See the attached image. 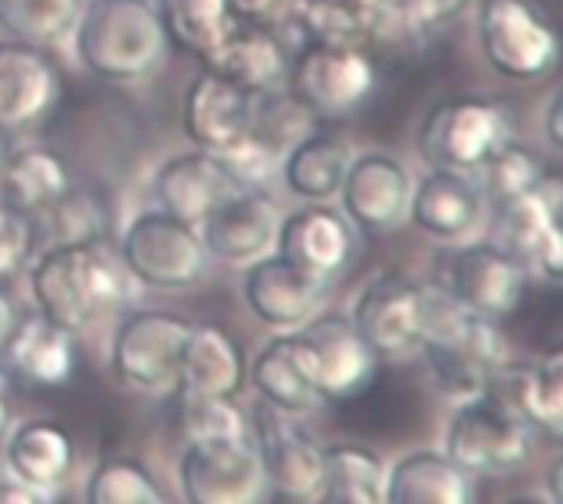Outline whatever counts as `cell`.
Here are the masks:
<instances>
[{
  "label": "cell",
  "instance_id": "obj_14",
  "mask_svg": "<svg viewBox=\"0 0 563 504\" xmlns=\"http://www.w3.org/2000/svg\"><path fill=\"white\" fill-rule=\"evenodd\" d=\"M561 182L551 172L541 182V188L492 205L495 208V241L505 244L528 267V274L544 284H561Z\"/></svg>",
  "mask_w": 563,
  "mask_h": 504
},
{
  "label": "cell",
  "instance_id": "obj_30",
  "mask_svg": "<svg viewBox=\"0 0 563 504\" xmlns=\"http://www.w3.org/2000/svg\"><path fill=\"white\" fill-rule=\"evenodd\" d=\"M244 386H247V357L241 343L214 324H191L181 347L178 390L238 399Z\"/></svg>",
  "mask_w": 563,
  "mask_h": 504
},
{
  "label": "cell",
  "instance_id": "obj_15",
  "mask_svg": "<svg viewBox=\"0 0 563 504\" xmlns=\"http://www.w3.org/2000/svg\"><path fill=\"white\" fill-rule=\"evenodd\" d=\"M412 182V172L393 152H353L336 191L340 211L360 234H393L406 224Z\"/></svg>",
  "mask_w": 563,
  "mask_h": 504
},
{
  "label": "cell",
  "instance_id": "obj_7",
  "mask_svg": "<svg viewBox=\"0 0 563 504\" xmlns=\"http://www.w3.org/2000/svg\"><path fill=\"white\" fill-rule=\"evenodd\" d=\"M534 449H538V432L492 393L459 403L452 409L445 426V446H442V452L475 479L518 475L521 469L531 465Z\"/></svg>",
  "mask_w": 563,
  "mask_h": 504
},
{
  "label": "cell",
  "instance_id": "obj_36",
  "mask_svg": "<svg viewBox=\"0 0 563 504\" xmlns=\"http://www.w3.org/2000/svg\"><path fill=\"white\" fill-rule=\"evenodd\" d=\"M168 40H178L195 56H208L238 23L231 0H152Z\"/></svg>",
  "mask_w": 563,
  "mask_h": 504
},
{
  "label": "cell",
  "instance_id": "obj_45",
  "mask_svg": "<svg viewBox=\"0 0 563 504\" xmlns=\"http://www.w3.org/2000/svg\"><path fill=\"white\" fill-rule=\"evenodd\" d=\"M544 135L551 142V149H561V92H551L548 96V106H544Z\"/></svg>",
  "mask_w": 563,
  "mask_h": 504
},
{
  "label": "cell",
  "instance_id": "obj_29",
  "mask_svg": "<svg viewBox=\"0 0 563 504\" xmlns=\"http://www.w3.org/2000/svg\"><path fill=\"white\" fill-rule=\"evenodd\" d=\"M475 498V475L442 449H412L386 465L383 504H472Z\"/></svg>",
  "mask_w": 563,
  "mask_h": 504
},
{
  "label": "cell",
  "instance_id": "obj_12",
  "mask_svg": "<svg viewBox=\"0 0 563 504\" xmlns=\"http://www.w3.org/2000/svg\"><path fill=\"white\" fill-rule=\"evenodd\" d=\"M251 442L261 459L264 492L274 502H320L323 482V446L303 429L297 416H287L267 403L247 409Z\"/></svg>",
  "mask_w": 563,
  "mask_h": 504
},
{
  "label": "cell",
  "instance_id": "obj_18",
  "mask_svg": "<svg viewBox=\"0 0 563 504\" xmlns=\"http://www.w3.org/2000/svg\"><path fill=\"white\" fill-rule=\"evenodd\" d=\"M300 337L307 340L313 370H317V386L323 403H343L360 396L373 376H376V353L366 347L360 330L353 327L350 314L343 310H320L313 314L303 327H297Z\"/></svg>",
  "mask_w": 563,
  "mask_h": 504
},
{
  "label": "cell",
  "instance_id": "obj_9",
  "mask_svg": "<svg viewBox=\"0 0 563 504\" xmlns=\"http://www.w3.org/2000/svg\"><path fill=\"white\" fill-rule=\"evenodd\" d=\"M376 86L379 69L366 46L303 36V46L290 56L287 89L317 119H350L369 102Z\"/></svg>",
  "mask_w": 563,
  "mask_h": 504
},
{
  "label": "cell",
  "instance_id": "obj_35",
  "mask_svg": "<svg viewBox=\"0 0 563 504\" xmlns=\"http://www.w3.org/2000/svg\"><path fill=\"white\" fill-rule=\"evenodd\" d=\"M82 502L165 504L168 492L162 489V482L148 469V462L135 459V456H106L89 469V475L82 482Z\"/></svg>",
  "mask_w": 563,
  "mask_h": 504
},
{
  "label": "cell",
  "instance_id": "obj_10",
  "mask_svg": "<svg viewBox=\"0 0 563 504\" xmlns=\"http://www.w3.org/2000/svg\"><path fill=\"white\" fill-rule=\"evenodd\" d=\"M528 267L495 238L488 241H459L439 264L432 284L455 297L462 307L485 314L492 320L511 317L528 291Z\"/></svg>",
  "mask_w": 563,
  "mask_h": 504
},
{
  "label": "cell",
  "instance_id": "obj_22",
  "mask_svg": "<svg viewBox=\"0 0 563 504\" xmlns=\"http://www.w3.org/2000/svg\"><path fill=\"white\" fill-rule=\"evenodd\" d=\"M254 109L257 96L205 66L198 76L188 79V89L181 96V129L195 149L224 155L251 132Z\"/></svg>",
  "mask_w": 563,
  "mask_h": 504
},
{
  "label": "cell",
  "instance_id": "obj_33",
  "mask_svg": "<svg viewBox=\"0 0 563 504\" xmlns=\"http://www.w3.org/2000/svg\"><path fill=\"white\" fill-rule=\"evenodd\" d=\"M43 244H106L112 234V201L96 185L73 182L66 195L40 218Z\"/></svg>",
  "mask_w": 563,
  "mask_h": 504
},
{
  "label": "cell",
  "instance_id": "obj_49",
  "mask_svg": "<svg viewBox=\"0 0 563 504\" xmlns=\"http://www.w3.org/2000/svg\"><path fill=\"white\" fill-rule=\"evenodd\" d=\"M10 149H13V135L0 129V168H3V162H7V155H10Z\"/></svg>",
  "mask_w": 563,
  "mask_h": 504
},
{
  "label": "cell",
  "instance_id": "obj_2",
  "mask_svg": "<svg viewBox=\"0 0 563 504\" xmlns=\"http://www.w3.org/2000/svg\"><path fill=\"white\" fill-rule=\"evenodd\" d=\"M426 357L435 393L459 406L492 390L498 370L511 360L501 320L475 314L449 297L442 287L426 284Z\"/></svg>",
  "mask_w": 563,
  "mask_h": 504
},
{
  "label": "cell",
  "instance_id": "obj_39",
  "mask_svg": "<svg viewBox=\"0 0 563 504\" xmlns=\"http://www.w3.org/2000/svg\"><path fill=\"white\" fill-rule=\"evenodd\" d=\"M181 396V432L185 439H247L251 423L247 409L238 406L231 396H208V393H188L178 390Z\"/></svg>",
  "mask_w": 563,
  "mask_h": 504
},
{
  "label": "cell",
  "instance_id": "obj_32",
  "mask_svg": "<svg viewBox=\"0 0 563 504\" xmlns=\"http://www.w3.org/2000/svg\"><path fill=\"white\" fill-rule=\"evenodd\" d=\"M350 158H353L350 142H343L340 135L310 129L297 142L287 145L277 175L284 188L297 195L300 201H333Z\"/></svg>",
  "mask_w": 563,
  "mask_h": 504
},
{
  "label": "cell",
  "instance_id": "obj_6",
  "mask_svg": "<svg viewBox=\"0 0 563 504\" xmlns=\"http://www.w3.org/2000/svg\"><path fill=\"white\" fill-rule=\"evenodd\" d=\"M508 139H515V112L492 96H455L429 109L416 132L426 165L475 175Z\"/></svg>",
  "mask_w": 563,
  "mask_h": 504
},
{
  "label": "cell",
  "instance_id": "obj_27",
  "mask_svg": "<svg viewBox=\"0 0 563 504\" xmlns=\"http://www.w3.org/2000/svg\"><path fill=\"white\" fill-rule=\"evenodd\" d=\"M208 69L238 83L251 96H267L287 89L290 79V50L277 36V26L238 20L231 33L201 59Z\"/></svg>",
  "mask_w": 563,
  "mask_h": 504
},
{
  "label": "cell",
  "instance_id": "obj_21",
  "mask_svg": "<svg viewBox=\"0 0 563 504\" xmlns=\"http://www.w3.org/2000/svg\"><path fill=\"white\" fill-rule=\"evenodd\" d=\"M63 96V79L49 53L36 43H0V129L16 135L43 125Z\"/></svg>",
  "mask_w": 563,
  "mask_h": 504
},
{
  "label": "cell",
  "instance_id": "obj_20",
  "mask_svg": "<svg viewBox=\"0 0 563 504\" xmlns=\"http://www.w3.org/2000/svg\"><path fill=\"white\" fill-rule=\"evenodd\" d=\"M241 188L244 185L231 175V168L224 165L221 155H214L208 149H195V145L162 158L152 175L155 208H162L195 228Z\"/></svg>",
  "mask_w": 563,
  "mask_h": 504
},
{
  "label": "cell",
  "instance_id": "obj_37",
  "mask_svg": "<svg viewBox=\"0 0 563 504\" xmlns=\"http://www.w3.org/2000/svg\"><path fill=\"white\" fill-rule=\"evenodd\" d=\"M548 165L541 158V152H534L531 145L518 142V139H508L478 172H475V182L485 195L488 205H498V201H508V198H518L525 191H534L541 188V182L548 178Z\"/></svg>",
  "mask_w": 563,
  "mask_h": 504
},
{
  "label": "cell",
  "instance_id": "obj_8",
  "mask_svg": "<svg viewBox=\"0 0 563 504\" xmlns=\"http://www.w3.org/2000/svg\"><path fill=\"white\" fill-rule=\"evenodd\" d=\"M475 30L488 69L508 83H541L558 69V30L531 0H478Z\"/></svg>",
  "mask_w": 563,
  "mask_h": 504
},
{
  "label": "cell",
  "instance_id": "obj_46",
  "mask_svg": "<svg viewBox=\"0 0 563 504\" xmlns=\"http://www.w3.org/2000/svg\"><path fill=\"white\" fill-rule=\"evenodd\" d=\"M10 429H13V406H10V399H7V390L0 386V446H3V439L10 436Z\"/></svg>",
  "mask_w": 563,
  "mask_h": 504
},
{
  "label": "cell",
  "instance_id": "obj_5",
  "mask_svg": "<svg viewBox=\"0 0 563 504\" xmlns=\"http://www.w3.org/2000/svg\"><path fill=\"white\" fill-rule=\"evenodd\" d=\"M191 320L158 307L122 310L109 337V373L139 396H172L178 390L181 347Z\"/></svg>",
  "mask_w": 563,
  "mask_h": 504
},
{
  "label": "cell",
  "instance_id": "obj_43",
  "mask_svg": "<svg viewBox=\"0 0 563 504\" xmlns=\"http://www.w3.org/2000/svg\"><path fill=\"white\" fill-rule=\"evenodd\" d=\"M300 0H231V10L238 20L264 23V26H284L294 23Z\"/></svg>",
  "mask_w": 563,
  "mask_h": 504
},
{
  "label": "cell",
  "instance_id": "obj_42",
  "mask_svg": "<svg viewBox=\"0 0 563 504\" xmlns=\"http://www.w3.org/2000/svg\"><path fill=\"white\" fill-rule=\"evenodd\" d=\"M396 7L409 30L426 33V30L445 26L449 20L465 13L472 7V0H396Z\"/></svg>",
  "mask_w": 563,
  "mask_h": 504
},
{
  "label": "cell",
  "instance_id": "obj_28",
  "mask_svg": "<svg viewBox=\"0 0 563 504\" xmlns=\"http://www.w3.org/2000/svg\"><path fill=\"white\" fill-rule=\"evenodd\" d=\"M508 409H515L534 432H544L548 439L563 436V353L551 350L538 360L515 363L508 360L492 390Z\"/></svg>",
  "mask_w": 563,
  "mask_h": 504
},
{
  "label": "cell",
  "instance_id": "obj_34",
  "mask_svg": "<svg viewBox=\"0 0 563 504\" xmlns=\"http://www.w3.org/2000/svg\"><path fill=\"white\" fill-rule=\"evenodd\" d=\"M386 462L379 452L360 442L323 446L320 502L327 504H383Z\"/></svg>",
  "mask_w": 563,
  "mask_h": 504
},
{
  "label": "cell",
  "instance_id": "obj_25",
  "mask_svg": "<svg viewBox=\"0 0 563 504\" xmlns=\"http://www.w3.org/2000/svg\"><path fill=\"white\" fill-rule=\"evenodd\" d=\"M277 224V201L264 188H241L198 224V234L205 241L208 258L244 267L274 251Z\"/></svg>",
  "mask_w": 563,
  "mask_h": 504
},
{
  "label": "cell",
  "instance_id": "obj_16",
  "mask_svg": "<svg viewBox=\"0 0 563 504\" xmlns=\"http://www.w3.org/2000/svg\"><path fill=\"white\" fill-rule=\"evenodd\" d=\"M333 281L313 277L284 254L271 251L241 271V297L247 310L271 330H297L327 307Z\"/></svg>",
  "mask_w": 563,
  "mask_h": 504
},
{
  "label": "cell",
  "instance_id": "obj_1",
  "mask_svg": "<svg viewBox=\"0 0 563 504\" xmlns=\"http://www.w3.org/2000/svg\"><path fill=\"white\" fill-rule=\"evenodd\" d=\"M23 274L33 310L73 337L119 317L132 300V277L106 244H43Z\"/></svg>",
  "mask_w": 563,
  "mask_h": 504
},
{
  "label": "cell",
  "instance_id": "obj_44",
  "mask_svg": "<svg viewBox=\"0 0 563 504\" xmlns=\"http://www.w3.org/2000/svg\"><path fill=\"white\" fill-rule=\"evenodd\" d=\"M53 498L36 492L33 485L13 479L3 465H0V504H49Z\"/></svg>",
  "mask_w": 563,
  "mask_h": 504
},
{
  "label": "cell",
  "instance_id": "obj_4",
  "mask_svg": "<svg viewBox=\"0 0 563 504\" xmlns=\"http://www.w3.org/2000/svg\"><path fill=\"white\" fill-rule=\"evenodd\" d=\"M115 258L132 284L162 294L188 291L208 274V251L198 228L162 208H142L122 224Z\"/></svg>",
  "mask_w": 563,
  "mask_h": 504
},
{
  "label": "cell",
  "instance_id": "obj_3",
  "mask_svg": "<svg viewBox=\"0 0 563 504\" xmlns=\"http://www.w3.org/2000/svg\"><path fill=\"white\" fill-rule=\"evenodd\" d=\"M66 40L73 59L112 86L152 79L168 53V33L152 0H82Z\"/></svg>",
  "mask_w": 563,
  "mask_h": 504
},
{
  "label": "cell",
  "instance_id": "obj_47",
  "mask_svg": "<svg viewBox=\"0 0 563 504\" xmlns=\"http://www.w3.org/2000/svg\"><path fill=\"white\" fill-rule=\"evenodd\" d=\"M548 502L561 504L563 492H561V462L551 465V479H548Z\"/></svg>",
  "mask_w": 563,
  "mask_h": 504
},
{
  "label": "cell",
  "instance_id": "obj_38",
  "mask_svg": "<svg viewBox=\"0 0 563 504\" xmlns=\"http://www.w3.org/2000/svg\"><path fill=\"white\" fill-rule=\"evenodd\" d=\"M82 0H0V33L49 46L69 36Z\"/></svg>",
  "mask_w": 563,
  "mask_h": 504
},
{
  "label": "cell",
  "instance_id": "obj_11",
  "mask_svg": "<svg viewBox=\"0 0 563 504\" xmlns=\"http://www.w3.org/2000/svg\"><path fill=\"white\" fill-rule=\"evenodd\" d=\"M350 320L379 363L412 360L426 340V284L402 271H383L360 287Z\"/></svg>",
  "mask_w": 563,
  "mask_h": 504
},
{
  "label": "cell",
  "instance_id": "obj_26",
  "mask_svg": "<svg viewBox=\"0 0 563 504\" xmlns=\"http://www.w3.org/2000/svg\"><path fill=\"white\" fill-rule=\"evenodd\" d=\"M79 452L73 436L66 432V426L53 423V419H26V423H13L10 436L0 446V465L33 485L36 492L49 495L53 502L63 498L73 472H76Z\"/></svg>",
  "mask_w": 563,
  "mask_h": 504
},
{
  "label": "cell",
  "instance_id": "obj_23",
  "mask_svg": "<svg viewBox=\"0 0 563 504\" xmlns=\"http://www.w3.org/2000/svg\"><path fill=\"white\" fill-rule=\"evenodd\" d=\"M247 383L261 403L297 419L327 406L300 330H277L271 340H264L247 363Z\"/></svg>",
  "mask_w": 563,
  "mask_h": 504
},
{
  "label": "cell",
  "instance_id": "obj_13",
  "mask_svg": "<svg viewBox=\"0 0 563 504\" xmlns=\"http://www.w3.org/2000/svg\"><path fill=\"white\" fill-rule=\"evenodd\" d=\"M178 495L188 504L264 502V472L247 439H185L175 465Z\"/></svg>",
  "mask_w": 563,
  "mask_h": 504
},
{
  "label": "cell",
  "instance_id": "obj_48",
  "mask_svg": "<svg viewBox=\"0 0 563 504\" xmlns=\"http://www.w3.org/2000/svg\"><path fill=\"white\" fill-rule=\"evenodd\" d=\"M13 324V307H10V300H7V294L0 291V340H3V333H7V327Z\"/></svg>",
  "mask_w": 563,
  "mask_h": 504
},
{
  "label": "cell",
  "instance_id": "obj_41",
  "mask_svg": "<svg viewBox=\"0 0 563 504\" xmlns=\"http://www.w3.org/2000/svg\"><path fill=\"white\" fill-rule=\"evenodd\" d=\"M224 165L231 168V175L244 185V188H264L277 168H280V158H284V149H277L274 142H267L264 135H257L254 129L234 145L228 149L224 155Z\"/></svg>",
  "mask_w": 563,
  "mask_h": 504
},
{
  "label": "cell",
  "instance_id": "obj_31",
  "mask_svg": "<svg viewBox=\"0 0 563 504\" xmlns=\"http://www.w3.org/2000/svg\"><path fill=\"white\" fill-rule=\"evenodd\" d=\"M73 168L63 152L46 142L13 145L0 168V201L40 218L49 205H56L73 185Z\"/></svg>",
  "mask_w": 563,
  "mask_h": 504
},
{
  "label": "cell",
  "instance_id": "obj_24",
  "mask_svg": "<svg viewBox=\"0 0 563 504\" xmlns=\"http://www.w3.org/2000/svg\"><path fill=\"white\" fill-rule=\"evenodd\" d=\"M0 363L10 383H23L33 390H56L73 380L76 370V337L30 310L13 317L0 340Z\"/></svg>",
  "mask_w": 563,
  "mask_h": 504
},
{
  "label": "cell",
  "instance_id": "obj_17",
  "mask_svg": "<svg viewBox=\"0 0 563 504\" xmlns=\"http://www.w3.org/2000/svg\"><path fill=\"white\" fill-rule=\"evenodd\" d=\"M360 248V231L330 201H303L280 215L274 251L313 277L336 281L346 274Z\"/></svg>",
  "mask_w": 563,
  "mask_h": 504
},
{
  "label": "cell",
  "instance_id": "obj_19",
  "mask_svg": "<svg viewBox=\"0 0 563 504\" xmlns=\"http://www.w3.org/2000/svg\"><path fill=\"white\" fill-rule=\"evenodd\" d=\"M488 215V201L468 172L429 165L426 175L412 182L406 224L422 231L439 244H459L478 234Z\"/></svg>",
  "mask_w": 563,
  "mask_h": 504
},
{
  "label": "cell",
  "instance_id": "obj_40",
  "mask_svg": "<svg viewBox=\"0 0 563 504\" xmlns=\"http://www.w3.org/2000/svg\"><path fill=\"white\" fill-rule=\"evenodd\" d=\"M43 244L40 221L0 201V281H10L30 267Z\"/></svg>",
  "mask_w": 563,
  "mask_h": 504
}]
</instances>
